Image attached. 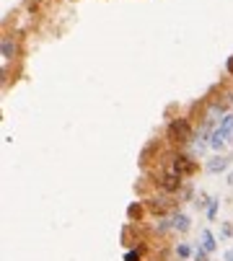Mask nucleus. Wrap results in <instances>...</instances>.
Masks as SVG:
<instances>
[{
    "label": "nucleus",
    "mask_w": 233,
    "mask_h": 261,
    "mask_svg": "<svg viewBox=\"0 0 233 261\" xmlns=\"http://www.w3.org/2000/svg\"><path fill=\"white\" fill-rule=\"evenodd\" d=\"M230 137H233V114H225L220 119V124L210 135V147H213V150H220V147H225V142Z\"/></svg>",
    "instance_id": "nucleus-1"
},
{
    "label": "nucleus",
    "mask_w": 233,
    "mask_h": 261,
    "mask_svg": "<svg viewBox=\"0 0 233 261\" xmlns=\"http://www.w3.org/2000/svg\"><path fill=\"white\" fill-rule=\"evenodd\" d=\"M169 137H176V142H187L192 137V124L189 119H174L169 124Z\"/></svg>",
    "instance_id": "nucleus-2"
},
{
    "label": "nucleus",
    "mask_w": 233,
    "mask_h": 261,
    "mask_svg": "<svg viewBox=\"0 0 233 261\" xmlns=\"http://www.w3.org/2000/svg\"><path fill=\"white\" fill-rule=\"evenodd\" d=\"M228 166H230V161H228L225 155H218V158H213V161L207 163V171H210V173H223Z\"/></svg>",
    "instance_id": "nucleus-3"
},
{
    "label": "nucleus",
    "mask_w": 233,
    "mask_h": 261,
    "mask_svg": "<svg viewBox=\"0 0 233 261\" xmlns=\"http://www.w3.org/2000/svg\"><path fill=\"white\" fill-rule=\"evenodd\" d=\"M171 228H174V230H179V233L189 230V217H187L184 212H176V215L171 217Z\"/></svg>",
    "instance_id": "nucleus-4"
},
{
    "label": "nucleus",
    "mask_w": 233,
    "mask_h": 261,
    "mask_svg": "<svg viewBox=\"0 0 233 261\" xmlns=\"http://www.w3.org/2000/svg\"><path fill=\"white\" fill-rule=\"evenodd\" d=\"M0 52H3V60H6V62H8V60H13V55H16V42L11 39V36H3Z\"/></svg>",
    "instance_id": "nucleus-5"
},
{
    "label": "nucleus",
    "mask_w": 233,
    "mask_h": 261,
    "mask_svg": "<svg viewBox=\"0 0 233 261\" xmlns=\"http://www.w3.org/2000/svg\"><path fill=\"white\" fill-rule=\"evenodd\" d=\"M192 168H194V163H192L189 158H184V155H179L176 163H174V171H176V173H189Z\"/></svg>",
    "instance_id": "nucleus-6"
},
{
    "label": "nucleus",
    "mask_w": 233,
    "mask_h": 261,
    "mask_svg": "<svg viewBox=\"0 0 233 261\" xmlns=\"http://www.w3.org/2000/svg\"><path fill=\"white\" fill-rule=\"evenodd\" d=\"M202 248H205V251H210V253L218 248V241H215V236H213L210 230H205V233H202Z\"/></svg>",
    "instance_id": "nucleus-7"
},
{
    "label": "nucleus",
    "mask_w": 233,
    "mask_h": 261,
    "mask_svg": "<svg viewBox=\"0 0 233 261\" xmlns=\"http://www.w3.org/2000/svg\"><path fill=\"white\" fill-rule=\"evenodd\" d=\"M179 178H181V173H176V176H174V173H169V176L164 178V186H166V189H179V184H181Z\"/></svg>",
    "instance_id": "nucleus-8"
},
{
    "label": "nucleus",
    "mask_w": 233,
    "mask_h": 261,
    "mask_svg": "<svg viewBox=\"0 0 233 261\" xmlns=\"http://www.w3.org/2000/svg\"><path fill=\"white\" fill-rule=\"evenodd\" d=\"M218 217V199H210V207H207V220L213 222Z\"/></svg>",
    "instance_id": "nucleus-9"
},
{
    "label": "nucleus",
    "mask_w": 233,
    "mask_h": 261,
    "mask_svg": "<svg viewBox=\"0 0 233 261\" xmlns=\"http://www.w3.org/2000/svg\"><path fill=\"white\" fill-rule=\"evenodd\" d=\"M176 253H179L181 258H189V256H192V248H189L187 243H179V246H176Z\"/></svg>",
    "instance_id": "nucleus-10"
},
{
    "label": "nucleus",
    "mask_w": 233,
    "mask_h": 261,
    "mask_svg": "<svg viewBox=\"0 0 233 261\" xmlns=\"http://www.w3.org/2000/svg\"><path fill=\"white\" fill-rule=\"evenodd\" d=\"M125 261H140V253H135V251H127V253H125Z\"/></svg>",
    "instance_id": "nucleus-11"
},
{
    "label": "nucleus",
    "mask_w": 233,
    "mask_h": 261,
    "mask_svg": "<svg viewBox=\"0 0 233 261\" xmlns=\"http://www.w3.org/2000/svg\"><path fill=\"white\" fill-rule=\"evenodd\" d=\"M207 253H210V251H205V248H197V261H207Z\"/></svg>",
    "instance_id": "nucleus-12"
},
{
    "label": "nucleus",
    "mask_w": 233,
    "mask_h": 261,
    "mask_svg": "<svg viewBox=\"0 0 233 261\" xmlns=\"http://www.w3.org/2000/svg\"><path fill=\"white\" fill-rule=\"evenodd\" d=\"M225 261H233V248H230V251L225 253Z\"/></svg>",
    "instance_id": "nucleus-13"
},
{
    "label": "nucleus",
    "mask_w": 233,
    "mask_h": 261,
    "mask_svg": "<svg viewBox=\"0 0 233 261\" xmlns=\"http://www.w3.org/2000/svg\"><path fill=\"white\" fill-rule=\"evenodd\" d=\"M228 72H233V57L228 60Z\"/></svg>",
    "instance_id": "nucleus-14"
}]
</instances>
